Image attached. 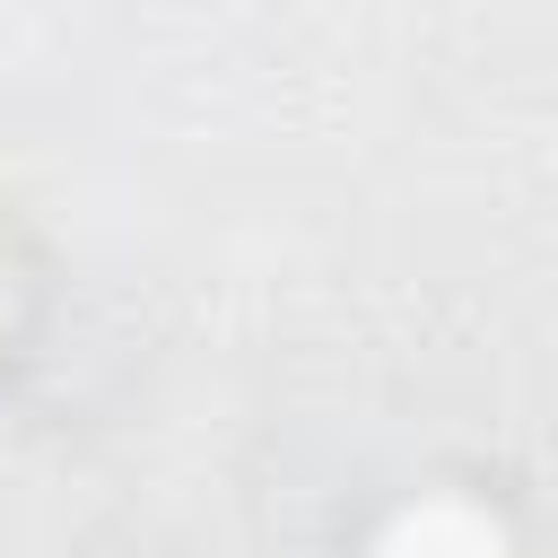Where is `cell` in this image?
<instances>
[{
  "mask_svg": "<svg viewBox=\"0 0 558 558\" xmlns=\"http://www.w3.org/2000/svg\"><path fill=\"white\" fill-rule=\"evenodd\" d=\"M384 558H506V541H497V523L471 514V506H418V514L384 541Z\"/></svg>",
  "mask_w": 558,
  "mask_h": 558,
  "instance_id": "1",
  "label": "cell"
}]
</instances>
